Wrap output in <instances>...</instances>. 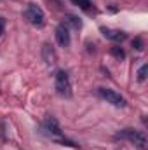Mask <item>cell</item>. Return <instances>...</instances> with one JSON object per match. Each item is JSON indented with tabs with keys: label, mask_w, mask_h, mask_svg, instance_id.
Masks as SVG:
<instances>
[{
	"label": "cell",
	"mask_w": 148,
	"mask_h": 150,
	"mask_svg": "<svg viewBox=\"0 0 148 150\" xmlns=\"http://www.w3.org/2000/svg\"><path fill=\"white\" fill-rule=\"evenodd\" d=\"M115 138L129 140L131 143H134L138 149H141V150H147V147H148L147 136L143 134V131H138V129H132V127H125V129H122L120 133H117Z\"/></svg>",
	"instance_id": "6da1fadb"
},
{
	"label": "cell",
	"mask_w": 148,
	"mask_h": 150,
	"mask_svg": "<svg viewBox=\"0 0 148 150\" xmlns=\"http://www.w3.org/2000/svg\"><path fill=\"white\" fill-rule=\"evenodd\" d=\"M56 91L59 96H70L72 94V87H70V79H68V74L65 70H58L56 72Z\"/></svg>",
	"instance_id": "7a4b0ae2"
},
{
	"label": "cell",
	"mask_w": 148,
	"mask_h": 150,
	"mask_svg": "<svg viewBox=\"0 0 148 150\" xmlns=\"http://www.w3.org/2000/svg\"><path fill=\"white\" fill-rule=\"evenodd\" d=\"M25 18L28 19V23H32L33 26H42L44 25V19H45V16H44V11L35 5V4H28V7H26V11H25Z\"/></svg>",
	"instance_id": "3957f363"
},
{
	"label": "cell",
	"mask_w": 148,
	"mask_h": 150,
	"mask_svg": "<svg viewBox=\"0 0 148 150\" xmlns=\"http://www.w3.org/2000/svg\"><path fill=\"white\" fill-rule=\"evenodd\" d=\"M99 94H101L108 103H111L113 107H125V98H124L122 94H118L117 91H113V89L99 87Z\"/></svg>",
	"instance_id": "277c9868"
},
{
	"label": "cell",
	"mask_w": 148,
	"mask_h": 150,
	"mask_svg": "<svg viewBox=\"0 0 148 150\" xmlns=\"http://www.w3.org/2000/svg\"><path fill=\"white\" fill-rule=\"evenodd\" d=\"M56 40L61 47H68L70 45V32L65 25H59L56 28Z\"/></svg>",
	"instance_id": "5b68a950"
},
{
	"label": "cell",
	"mask_w": 148,
	"mask_h": 150,
	"mask_svg": "<svg viewBox=\"0 0 148 150\" xmlns=\"http://www.w3.org/2000/svg\"><path fill=\"white\" fill-rule=\"evenodd\" d=\"M44 126H45V129H47L52 136H56V138H61V136H63V131H61V127H59V124L56 122L54 117H47L45 122H44Z\"/></svg>",
	"instance_id": "8992f818"
},
{
	"label": "cell",
	"mask_w": 148,
	"mask_h": 150,
	"mask_svg": "<svg viewBox=\"0 0 148 150\" xmlns=\"http://www.w3.org/2000/svg\"><path fill=\"white\" fill-rule=\"evenodd\" d=\"M101 33L108 38V40H113V42H122V40H125V37H127L120 30H111V28H105V26L101 28Z\"/></svg>",
	"instance_id": "52a82bcc"
},
{
	"label": "cell",
	"mask_w": 148,
	"mask_h": 150,
	"mask_svg": "<svg viewBox=\"0 0 148 150\" xmlns=\"http://www.w3.org/2000/svg\"><path fill=\"white\" fill-rule=\"evenodd\" d=\"M42 56H44V61H45L47 65H54V63H56V52H54V49H52L51 44H44V47H42Z\"/></svg>",
	"instance_id": "ba28073f"
},
{
	"label": "cell",
	"mask_w": 148,
	"mask_h": 150,
	"mask_svg": "<svg viewBox=\"0 0 148 150\" xmlns=\"http://www.w3.org/2000/svg\"><path fill=\"white\" fill-rule=\"evenodd\" d=\"M65 21H66L72 28H75V30H80V28H82V21H80L77 16H73V14H68V16L65 18Z\"/></svg>",
	"instance_id": "9c48e42d"
},
{
	"label": "cell",
	"mask_w": 148,
	"mask_h": 150,
	"mask_svg": "<svg viewBox=\"0 0 148 150\" xmlns=\"http://www.w3.org/2000/svg\"><path fill=\"white\" fill-rule=\"evenodd\" d=\"M147 74H148V65H141V68L138 70V80L145 82L147 80Z\"/></svg>",
	"instance_id": "30bf717a"
},
{
	"label": "cell",
	"mask_w": 148,
	"mask_h": 150,
	"mask_svg": "<svg viewBox=\"0 0 148 150\" xmlns=\"http://www.w3.org/2000/svg\"><path fill=\"white\" fill-rule=\"evenodd\" d=\"M73 4H77L80 9H84V11H89L91 9V2L89 0H72Z\"/></svg>",
	"instance_id": "8fae6325"
},
{
	"label": "cell",
	"mask_w": 148,
	"mask_h": 150,
	"mask_svg": "<svg viewBox=\"0 0 148 150\" xmlns=\"http://www.w3.org/2000/svg\"><path fill=\"white\" fill-rule=\"evenodd\" d=\"M111 54L113 56H117V58H124L125 54H124V51L120 49V47H111Z\"/></svg>",
	"instance_id": "7c38bea8"
},
{
	"label": "cell",
	"mask_w": 148,
	"mask_h": 150,
	"mask_svg": "<svg viewBox=\"0 0 148 150\" xmlns=\"http://www.w3.org/2000/svg\"><path fill=\"white\" fill-rule=\"evenodd\" d=\"M4 28H5V19H4V18H0V35L4 33Z\"/></svg>",
	"instance_id": "4fadbf2b"
}]
</instances>
